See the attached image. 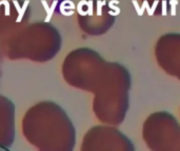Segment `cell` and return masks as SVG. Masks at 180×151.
Masks as SVG:
<instances>
[{"mask_svg":"<svg viewBox=\"0 0 180 151\" xmlns=\"http://www.w3.org/2000/svg\"><path fill=\"white\" fill-rule=\"evenodd\" d=\"M13 3H14L15 7H16L17 12H18V17H17V19H16V22L17 23H19V22H21L24 13H25L26 9H28V5L30 4V0H24V3H23L22 6L19 5V3H18L17 0H13Z\"/></svg>","mask_w":180,"mask_h":151,"instance_id":"cell-1","label":"cell"},{"mask_svg":"<svg viewBox=\"0 0 180 151\" xmlns=\"http://www.w3.org/2000/svg\"><path fill=\"white\" fill-rule=\"evenodd\" d=\"M56 5H57V0H54V1H53V3H52V5H51V7H50V13L46 15V18H45V20H44L45 22H50L51 18H52V16H53V13H54V11H55V7H56Z\"/></svg>","mask_w":180,"mask_h":151,"instance_id":"cell-2","label":"cell"},{"mask_svg":"<svg viewBox=\"0 0 180 151\" xmlns=\"http://www.w3.org/2000/svg\"><path fill=\"white\" fill-rule=\"evenodd\" d=\"M1 4L5 6V16H9L11 15V11H9V2L7 0H1Z\"/></svg>","mask_w":180,"mask_h":151,"instance_id":"cell-3","label":"cell"},{"mask_svg":"<svg viewBox=\"0 0 180 151\" xmlns=\"http://www.w3.org/2000/svg\"><path fill=\"white\" fill-rule=\"evenodd\" d=\"M0 6H1V1H0Z\"/></svg>","mask_w":180,"mask_h":151,"instance_id":"cell-4","label":"cell"}]
</instances>
